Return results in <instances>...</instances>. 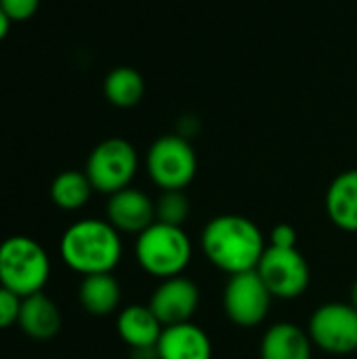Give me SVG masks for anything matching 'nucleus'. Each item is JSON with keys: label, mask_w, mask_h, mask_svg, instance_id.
<instances>
[{"label": "nucleus", "mask_w": 357, "mask_h": 359, "mask_svg": "<svg viewBox=\"0 0 357 359\" xmlns=\"http://www.w3.org/2000/svg\"><path fill=\"white\" fill-rule=\"evenodd\" d=\"M202 248L208 261L229 276L257 269L265 240L257 223L238 215L213 219L202 231Z\"/></svg>", "instance_id": "nucleus-1"}, {"label": "nucleus", "mask_w": 357, "mask_h": 359, "mask_svg": "<svg viewBox=\"0 0 357 359\" xmlns=\"http://www.w3.org/2000/svg\"><path fill=\"white\" fill-rule=\"evenodd\" d=\"M59 250L65 265L82 276L112 273L120 263L122 242L109 221L82 219L65 229Z\"/></svg>", "instance_id": "nucleus-2"}, {"label": "nucleus", "mask_w": 357, "mask_h": 359, "mask_svg": "<svg viewBox=\"0 0 357 359\" xmlns=\"http://www.w3.org/2000/svg\"><path fill=\"white\" fill-rule=\"evenodd\" d=\"M50 276L46 250L27 236H11L0 244V286L21 299L42 292Z\"/></svg>", "instance_id": "nucleus-3"}, {"label": "nucleus", "mask_w": 357, "mask_h": 359, "mask_svg": "<svg viewBox=\"0 0 357 359\" xmlns=\"http://www.w3.org/2000/svg\"><path fill=\"white\" fill-rule=\"evenodd\" d=\"M137 261L141 267L162 280L177 278L191 261V242L187 233L177 225L154 223L139 233Z\"/></svg>", "instance_id": "nucleus-4"}, {"label": "nucleus", "mask_w": 357, "mask_h": 359, "mask_svg": "<svg viewBox=\"0 0 357 359\" xmlns=\"http://www.w3.org/2000/svg\"><path fill=\"white\" fill-rule=\"evenodd\" d=\"M145 164L151 181L164 191L185 189L198 170L196 151L181 135H164L156 139L147 151Z\"/></svg>", "instance_id": "nucleus-5"}, {"label": "nucleus", "mask_w": 357, "mask_h": 359, "mask_svg": "<svg viewBox=\"0 0 357 359\" xmlns=\"http://www.w3.org/2000/svg\"><path fill=\"white\" fill-rule=\"evenodd\" d=\"M139 166L135 147L120 137L101 141L86 160V177L95 191L116 194L133 181Z\"/></svg>", "instance_id": "nucleus-6"}, {"label": "nucleus", "mask_w": 357, "mask_h": 359, "mask_svg": "<svg viewBox=\"0 0 357 359\" xmlns=\"http://www.w3.org/2000/svg\"><path fill=\"white\" fill-rule=\"evenodd\" d=\"M257 273L265 282L271 297L297 299L309 286V265L297 248H265Z\"/></svg>", "instance_id": "nucleus-7"}, {"label": "nucleus", "mask_w": 357, "mask_h": 359, "mask_svg": "<svg viewBox=\"0 0 357 359\" xmlns=\"http://www.w3.org/2000/svg\"><path fill=\"white\" fill-rule=\"evenodd\" d=\"M271 299L274 297L257 273V269L231 276L223 294L229 320L244 328L257 326L267 318Z\"/></svg>", "instance_id": "nucleus-8"}, {"label": "nucleus", "mask_w": 357, "mask_h": 359, "mask_svg": "<svg viewBox=\"0 0 357 359\" xmlns=\"http://www.w3.org/2000/svg\"><path fill=\"white\" fill-rule=\"evenodd\" d=\"M309 339L328 353L345 355L357 349V309L345 303L322 305L309 322Z\"/></svg>", "instance_id": "nucleus-9"}, {"label": "nucleus", "mask_w": 357, "mask_h": 359, "mask_svg": "<svg viewBox=\"0 0 357 359\" xmlns=\"http://www.w3.org/2000/svg\"><path fill=\"white\" fill-rule=\"evenodd\" d=\"M198 303H200L198 286L191 280L177 276V278L164 280L156 288V292L149 301V309L160 320V324L166 328V326H177V324L189 322L198 309Z\"/></svg>", "instance_id": "nucleus-10"}, {"label": "nucleus", "mask_w": 357, "mask_h": 359, "mask_svg": "<svg viewBox=\"0 0 357 359\" xmlns=\"http://www.w3.org/2000/svg\"><path fill=\"white\" fill-rule=\"evenodd\" d=\"M156 206L154 202L135 187H124L109 196L107 202V221L124 233H143L154 225Z\"/></svg>", "instance_id": "nucleus-11"}, {"label": "nucleus", "mask_w": 357, "mask_h": 359, "mask_svg": "<svg viewBox=\"0 0 357 359\" xmlns=\"http://www.w3.org/2000/svg\"><path fill=\"white\" fill-rule=\"evenodd\" d=\"M158 359H210L213 345L208 334L191 322L166 326L156 345Z\"/></svg>", "instance_id": "nucleus-12"}, {"label": "nucleus", "mask_w": 357, "mask_h": 359, "mask_svg": "<svg viewBox=\"0 0 357 359\" xmlns=\"http://www.w3.org/2000/svg\"><path fill=\"white\" fill-rule=\"evenodd\" d=\"M17 324L29 339L48 341L61 330V311L46 294L38 292L21 301Z\"/></svg>", "instance_id": "nucleus-13"}, {"label": "nucleus", "mask_w": 357, "mask_h": 359, "mask_svg": "<svg viewBox=\"0 0 357 359\" xmlns=\"http://www.w3.org/2000/svg\"><path fill=\"white\" fill-rule=\"evenodd\" d=\"M164 326L154 316L149 305H130L118 316V332L130 349L156 347Z\"/></svg>", "instance_id": "nucleus-14"}, {"label": "nucleus", "mask_w": 357, "mask_h": 359, "mask_svg": "<svg viewBox=\"0 0 357 359\" xmlns=\"http://www.w3.org/2000/svg\"><path fill=\"white\" fill-rule=\"evenodd\" d=\"M326 210L339 229L357 231V170L341 172L328 187Z\"/></svg>", "instance_id": "nucleus-15"}, {"label": "nucleus", "mask_w": 357, "mask_h": 359, "mask_svg": "<svg viewBox=\"0 0 357 359\" xmlns=\"http://www.w3.org/2000/svg\"><path fill=\"white\" fill-rule=\"evenodd\" d=\"M261 359H311V339L295 324H276L263 337Z\"/></svg>", "instance_id": "nucleus-16"}, {"label": "nucleus", "mask_w": 357, "mask_h": 359, "mask_svg": "<svg viewBox=\"0 0 357 359\" xmlns=\"http://www.w3.org/2000/svg\"><path fill=\"white\" fill-rule=\"evenodd\" d=\"M78 297L90 316H109L120 305V284L112 273L84 276Z\"/></svg>", "instance_id": "nucleus-17"}, {"label": "nucleus", "mask_w": 357, "mask_h": 359, "mask_svg": "<svg viewBox=\"0 0 357 359\" xmlns=\"http://www.w3.org/2000/svg\"><path fill=\"white\" fill-rule=\"evenodd\" d=\"M103 93L105 99L116 107H135L145 95V80L135 67L120 65L105 76Z\"/></svg>", "instance_id": "nucleus-18"}, {"label": "nucleus", "mask_w": 357, "mask_h": 359, "mask_svg": "<svg viewBox=\"0 0 357 359\" xmlns=\"http://www.w3.org/2000/svg\"><path fill=\"white\" fill-rule=\"evenodd\" d=\"M93 194V183L88 181L86 172L65 170L59 172L50 185L53 202L63 210H78L82 208Z\"/></svg>", "instance_id": "nucleus-19"}, {"label": "nucleus", "mask_w": 357, "mask_h": 359, "mask_svg": "<svg viewBox=\"0 0 357 359\" xmlns=\"http://www.w3.org/2000/svg\"><path fill=\"white\" fill-rule=\"evenodd\" d=\"M156 217H158V223L181 227L183 221L189 217V198L183 194V189H168V191H164L158 198Z\"/></svg>", "instance_id": "nucleus-20"}, {"label": "nucleus", "mask_w": 357, "mask_h": 359, "mask_svg": "<svg viewBox=\"0 0 357 359\" xmlns=\"http://www.w3.org/2000/svg\"><path fill=\"white\" fill-rule=\"evenodd\" d=\"M21 297L11 292L8 288L0 286V330L17 324L19 311H21Z\"/></svg>", "instance_id": "nucleus-21"}, {"label": "nucleus", "mask_w": 357, "mask_h": 359, "mask_svg": "<svg viewBox=\"0 0 357 359\" xmlns=\"http://www.w3.org/2000/svg\"><path fill=\"white\" fill-rule=\"evenodd\" d=\"M0 6L11 21H27L36 15L40 0H0Z\"/></svg>", "instance_id": "nucleus-22"}, {"label": "nucleus", "mask_w": 357, "mask_h": 359, "mask_svg": "<svg viewBox=\"0 0 357 359\" xmlns=\"http://www.w3.org/2000/svg\"><path fill=\"white\" fill-rule=\"evenodd\" d=\"M271 246L276 248H297V231L292 225L280 223L271 231Z\"/></svg>", "instance_id": "nucleus-23"}, {"label": "nucleus", "mask_w": 357, "mask_h": 359, "mask_svg": "<svg viewBox=\"0 0 357 359\" xmlns=\"http://www.w3.org/2000/svg\"><path fill=\"white\" fill-rule=\"evenodd\" d=\"M11 19L6 17V13L2 11V6H0V42L6 38V34H8V29H11Z\"/></svg>", "instance_id": "nucleus-24"}, {"label": "nucleus", "mask_w": 357, "mask_h": 359, "mask_svg": "<svg viewBox=\"0 0 357 359\" xmlns=\"http://www.w3.org/2000/svg\"><path fill=\"white\" fill-rule=\"evenodd\" d=\"M351 305L357 309V282L353 284V288H351Z\"/></svg>", "instance_id": "nucleus-25"}]
</instances>
